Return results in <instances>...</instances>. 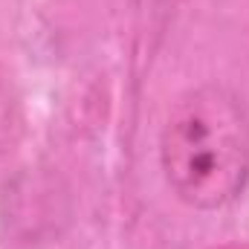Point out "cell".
<instances>
[{
    "label": "cell",
    "instance_id": "cell-1",
    "mask_svg": "<svg viewBox=\"0 0 249 249\" xmlns=\"http://www.w3.org/2000/svg\"><path fill=\"white\" fill-rule=\"evenodd\" d=\"M160 165L171 194L197 212L232 206L249 183V110L217 81L171 105L160 133Z\"/></svg>",
    "mask_w": 249,
    "mask_h": 249
},
{
    "label": "cell",
    "instance_id": "cell-2",
    "mask_svg": "<svg viewBox=\"0 0 249 249\" xmlns=\"http://www.w3.org/2000/svg\"><path fill=\"white\" fill-rule=\"evenodd\" d=\"M20 133H23L20 99H18V90L12 84L9 72L0 67V171L15 157L18 142H20Z\"/></svg>",
    "mask_w": 249,
    "mask_h": 249
}]
</instances>
